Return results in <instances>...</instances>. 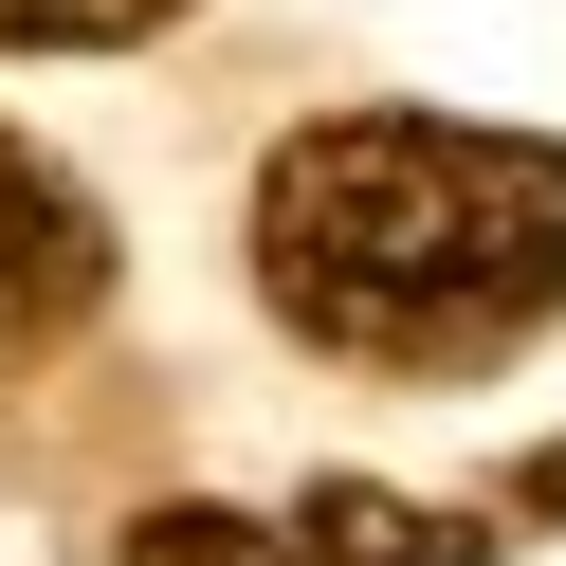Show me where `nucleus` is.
<instances>
[{"mask_svg":"<svg viewBox=\"0 0 566 566\" xmlns=\"http://www.w3.org/2000/svg\"><path fill=\"white\" fill-rule=\"evenodd\" d=\"M256 293L329 366L457 384L566 311V147L457 111H329L256 165Z\"/></svg>","mask_w":566,"mask_h":566,"instance_id":"obj_1","label":"nucleus"},{"mask_svg":"<svg viewBox=\"0 0 566 566\" xmlns=\"http://www.w3.org/2000/svg\"><path fill=\"white\" fill-rule=\"evenodd\" d=\"M128 566H493L420 493H311V512H147Z\"/></svg>","mask_w":566,"mask_h":566,"instance_id":"obj_2","label":"nucleus"},{"mask_svg":"<svg viewBox=\"0 0 566 566\" xmlns=\"http://www.w3.org/2000/svg\"><path fill=\"white\" fill-rule=\"evenodd\" d=\"M92 293H111V220H92V184H74L55 147H19V128H0V366H19V347H55Z\"/></svg>","mask_w":566,"mask_h":566,"instance_id":"obj_3","label":"nucleus"},{"mask_svg":"<svg viewBox=\"0 0 566 566\" xmlns=\"http://www.w3.org/2000/svg\"><path fill=\"white\" fill-rule=\"evenodd\" d=\"M184 0H0V55H128V38H165Z\"/></svg>","mask_w":566,"mask_h":566,"instance_id":"obj_4","label":"nucleus"}]
</instances>
